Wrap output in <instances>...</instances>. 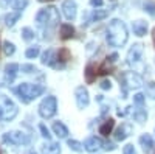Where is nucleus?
Returning <instances> with one entry per match:
<instances>
[{
    "mask_svg": "<svg viewBox=\"0 0 155 154\" xmlns=\"http://www.w3.org/2000/svg\"><path fill=\"white\" fill-rule=\"evenodd\" d=\"M99 87L102 89V91H109V89L112 87V83H110L109 80H104V81H102V83L99 84Z\"/></svg>",
    "mask_w": 155,
    "mask_h": 154,
    "instance_id": "nucleus-38",
    "label": "nucleus"
},
{
    "mask_svg": "<svg viewBox=\"0 0 155 154\" xmlns=\"http://www.w3.org/2000/svg\"><path fill=\"white\" fill-rule=\"evenodd\" d=\"M132 132H134V128H132L130 123H121V126L115 132V139L120 140V142H123V140H126Z\"/></svg>",
    "mask_w": 155,
    "mask_h": 154,
    "instance_id": "nucleus-11",
    "label": "nucleus"
},
{
    "mask_svg": "<svg viewBox=\"0 0 155 154\" xmlns=\"http://www.w3.org/2000/svg\"><path fill=\"white\" fill-rule=\"evenodd\" d=\"M39 51H41V48H39L37 45H34V47H30L27 51H25V56H27L28 59H33V58H36V56L39 55Z\"/></svg>",
    "mask_w": 155,
    "mask_h": 154,
    "instance_id": "nucleus-27",
    "label": "nucleus"
},
{
    "mask_svg": "<svg viewBox=\"0 0 155 154\" xmlns=\"http://www.w3.org/2000/svg\"><path fill=\"white\" fill-rule=\"evenodd\" d=\"M113 126H115V120H113V118L106 120L104 123H102V125L99 126V134H102V135H106V137H107V135L112 132Z\"/></svg>",
    "mask_w": 155,
    "mask_h": 154,
    "instance_id": "nucleus-21",
    "label": "nucleus"
},
{
    "mask_svg": "<svg viewBox=\"0 0 155 154\" xmlns=\"http://www.w3.org/2000/svg\"><path fill=\"white\" fill-rule=\"evenodd\" d=\"M144 95L143 94H137V95H134V103H135V104L137 106H143L144 104Z\"/></svg>",
    "mask_w": 155,
    "mask_h": 154,
    "instance_id": "nucleus-34",
    "label": "nucleus"
},
{
    "mask_svg": "<svg viewBox=\"0 0 155 154\" xmlns=\"http://www.w3.org/2000/svg\"><path fill=\"white\" fill-rule=\"evenodd\" d=\"M16 2H17V0H3V3H5V5H8V3H11V5H14Z\"/></svg>",
    "mask_w": 155,
    "mask_h": 154,
    "instance_id": "nucleus-42",
    "label": "nucleus"
},
{
    "mask_svg": "<svg viewBox=\"0 0 155 154\" xmlns=\"http://www.w3.org/2000/svg\"><path fill=\"white\" fill-rule=\"evenodd\" d=\"M39 131H41V134H42V137H45V139H51V134H50V131H48V128L44 125V123H41L39 125Z\"/></svg>",
    "mask_w": 155,
    "mask_h": 154,
    "instance_id": "nucleus-33",
    "label": "nucleus"
},
{
    "mask_svg": "<svg viewBox=\"0 0 155 154\" xmlns=\"http://www.w3.org/2000/svg\"><path fill=\"white\" fill-rule=\"evenodd\" d=\"M129 39V33L126 23L120 19H113L110 20L109 27H107V34H106V41L112 47H123Z\"/></svg>",
    "mask_w": 155,
    "mask_h": 154,
    "instance_id": "nucleus-1",
    "label": "nucleus"
},
{
    "mask_svg": "<svg viewBox=\"0 0 155 154\" xmlns=\"http://www.w3.org/2000/svg\"><path fill=\"white\" fill-rule=\"evenodd\" d=\"M19 19H20V12H19V11L6 14V16H5V23H6V27H12V25H14Z\"/></svg>",
    "mask_w": 155,
    "mask_h": 154,
    "instance_id": "nucleus-23",
    "label": "nucleus"
},
{
    "mask_svg": "<svg viewBox=\"0 0 155 154\" xmlns=\"http://www.w3.org/2000/svg\"><path fill=\"white\" fill-rule=\"evenodd\" d=\"M104 0H90V5L92 6H102Z\"/></svg>",
    "mask_w": 155,
    "mask_h": 154,
    "instance_id": "nucleus-39",
    "label": "nucleus"
},
{
    "mask_svg": "<svg viewBox=\"0 0 155 154\" xmlns=\"http://www.w3.org/2000/svg\"><path fill=\"white\" fill-rule=\"evenodd\" d=\"M28 5V0H17V2L14 3V5H12V6H14V9H17L19 12L25 8V6H27Z\"/></svg>",
    "mask_w": 155,
    "mask_h": 154,
    "instance_id": "nucleus-35",
    "label": "nucleus"
},
{
    "mask_svg": "<svg viewBox=\"0 0 155 154\" xmlns=\"http://www.w3.org/2000/svg\"><path fill=\"white\" fill-rule=\"evenodd\" d=\"M107 16H109V11L107 9H95L92 14H90L88 22H99L102 19H106Z\"/></svg>",
    "mask_w": 155,
    "mask_h": 154,
    "instance_id": "nucleus-20",
    "label": "nucleus"
},
{
    "mask_svg": "<svg viewBox=\"0 0 155 154\" xmlns=\"http://www.w3.org/2000/svg\"><path fill=\"white\" fill-rule=\"evenodd\" d=\"M132 31L137 36H144L147 33V22H144V20H135L132 23Z\"/></svg>",
    "mask_w": 155,
    "mask_h": 154,
    "instance_id": "nucleus-15",
    "label": "nucleus"
},
{
    "mask_svg": "<svg viewBox=\"0 0 155 154\" xmlns=\"http://www.w3.org/2000/svg\"><path fill=\"white\" fill-rule=\"evenodd\" d=\"M62 11H64V16L68 20H73L76 17V2L74 0H64L62 2Z\"/></svg>",
    "mask_w": 155,
    "mask_h": 154,
    "instance_id": "nucleus-10",
    "label": "nucleus"
},
{
    "mask_svg": "<svg viewBox=\"0 0 155 154\" xmlns=\"http://www.w3.org/2000/svg\"><path fill=\"white\" fill-rule=\"evenodd\" d=\"M73 36H74V28L70 23H62L61 25V39L67 41V39H71Z\"/></svg>",
    "mask_w": 155,
    "mask_h": 154,
    "instance_id": "nucleus-16",
    "label": "nucleus"
},
{
    "mask_svg": "<svg viewBox=\"0 0 155 154\" xmlns=\"http://www.w3.org/2000/svg\"><path fill=\"white\" fill-rule=\"evenodd\" d=\"M74 98H76V106L79 108V109L87 108V106H88V103H90L88 92H87V89H85L84 86L76 87V91H74Z\"/></svg>",
    "mask_w": 155,
    "mask_h": 154,
    "instance_id": "nucleus-8",
    "label": "nucleus"
},
{
    "mask_svg": "<svg viewBox=\"0 0 155 154\" xmlns=\"http://www.w3.org/2000/svg\"><path fill=\"white\" fill-rule=\"evenodd\" d=\"M123 95L126 97L127 91L130 89H138L143 86V78L138 75V73H134V72H126L123 75Z\"/></svg>",
    "mask_w": 155,
    "mask_h": 154,
    "instance_id": "nucleus-6",
    "label": "nucleus"
},
{
    "mask_svg": "<svg viewBox=\"0 0 155 154\" xmlns=\"http://www.w3.org/2000/svg\"><path fill=\"white\" fill-rule=\"evenodd\" d=\"M143 8H144V11L147 12L149 16L155 17V3L152 2V0H146V2L143 3Z\"/></svg>",
    "mask_w": 155,
    "mask_h": 154,
    "instance_id": "nucleus-25",
    "label": "nucleus"
},
{
    "mask_svg": "<svg viewBox=\"0 0 155 154\" xmlns=\"http://www.w3.org/2000/svg\"><path fill=\"white\" fill-rule=\"evenodd\" d=\"M22 37L25 41H31L34 37V31L31 28H28V27H25V28H22Z\"/></svg>",
    "mask_w": 155,
    "mask_h": 154,
    "instance_id": "nucleus-30",
    "label": "nucleus"
},
{
    "mask_svg": "<svg viewBox=\"0 0 155 154\" xmlns=\"http://www.w3.org/2000/svg\"><path fill=\"white\" fill-rule=\"evenodd\" d=\"M104 148H106V149H107V151H109V149H110V151H112V149H115V145H113V143H110V142H107V143H106V146H104Z\"/></svg>",
    "mask_w": 155,
    "mask_h": 154,
    "instance_id": "nucleus-41",
    "label": "nucleus"
},
{
    "mask_svg": "<svg viewBox=\"0 0 155 154\" xmlns=\"http://www.w3.org/2000/svg\"><path fill=\"white\" fill-rule=\"evenodd\" d=\"M84 75H85V81H87V83H93V81H95L96 75H98V70L95 69V66H93L92 62H90V64H87V67H85V72H84Z\"/></svg>",
    "mask_w": 155,
    "mask_h": 154,
    "instance_id": "nucleus-18",
    "label": "nucleus"
},
{
    "mask_svg": "<svg viewBox=\"0 0 155 154\" xmlns=\"http://www.w3.org/2000/svg\"><path fill=\"white\" fill-rule=\"evenodd\" d=\"M134 118H135V121L144 123V121H146V118H147V114H146V111H144V109H138V111H135V112H134Z\"/></svg>",
    "mask_w": 155,
    "mask_h": 154,
    "instance_id": "nucleus-26",
    "label": "nucleus"
},
{
    "mask_svg": "<svg viewBox=\"0 0 155 154\" xmlns=\"http://www.w3.org/2000/svg\"><path fill=\"white\" fill-rule=\"evenodd\" d=\"M30 154H36V152H30Z\"/></svg>",
    "mask_w": 155,
    "mask_h": 154,
    "instance_id": "nucleus-45",
    "label": "nucleus"
},
{
    "mask_svg": "<svg viewBox=\"0 0 155 154\" xmlns=\"http://www.w3.org/2000/svg\"><path fill=\"white\" fill-rule=\"evenodd\" d=\"M84 148L88 152H96L98 149L102 148V140L98 139V137H88L84 142Z\"/></svg>",
    "mask_w": 155,
    "mask_h": 154,
    "instance_id": "nucleus-12",
    "label": "nucleus"
},
{
    "mask_svg": "<svg viewBox=\"0 0 155 154\" xmlns=\"http://www.w3.org/2000/svg\"><path fill=\"white\" fill-rule=\"evenodd\" d=\"M39 2H51V0H39Z\"/></svg>",
    "mask_w": 155,
    "mask_h": 154,
    "instance_id": "nucleus-44",
    "label": "nucleus"
},
{
    "mask_svg": "<svg viewBox=\"0 0 155 154\" xmlns=\"http://www.w3.org/2000/svg\"><path fill=\"white\" fill-rule=\"evenodd\" d=\"M53 131H54V134H56L59 139H65V137L68 135V129H67V126L64 125V123H61V121L53 123Z\"/></svg>",
    "mask_w": 155,
    "mask_h": 154,
    "instance_id": "nucleus-17",
    "label": "nucleus"
},
{
    "mask_svg": "<svg viewBox=\"0 0 155 154\" xmlns=\"http://www.w3.org/2000/svg\"><path fill=\"white\" fill-rule=\"evenodd\" d=\"M36 22L39 27L42 28H51L59 22V11L54 6H48V8H42L37 11L36 14Z\"/></svg>",
    "mask_w": 155,
    "mask_h": 154,
    "instance_id": "nucleus-3",
    "label": "nucleus"
},
{
    "mask_svg": "<svg viewBox=\"0 0 155 154\" xmlns=\"http://www.w3.org/2000/svg\"><path fill=\"white\" fill-rule=\"evenodd\" d=\"M17 112H19V109L12 103V100L3 94H0V120L11 121L17 115Z\"/></svg>",
    "mask_w": 155,
    "mask_h": 154,
    "instance_id": "nucleus-4",
    "label": "nucleus"
},
{
    "mask_svg": "<svg viewBox=\"0 0 155 154\" xmlns=\"http://www.w3.org/2000/svg\"><path fill=\"white\" fill-rule=\"evenodd\" d=\"M3 142H9L12 145H27L30 143V137L20 131H9L3 134Z\"/></svg>",
    "mask_w": 155,
    "mask_h": 154,
    "instance_id": "nucleus-7",
    "label": "nucleus"
},
{
    "mask_svg": "<svg viewBox=\"0 0 155 154\" xmlns=\"http://www.w3.org/2000/svg\"><path fill=\"white\" fill-rule=\"evenodd\" d=\"M123 152H124V154H137V151H135L134 145H126V146H124V149H123Z\"/></svg>",
    "mask_w": 155,
    "mask_h": 154,
    "instance_id": "nucleus-37",
    "label": "nucleus"
},
{
    "mask_svg": "<svg viewBox=\"0 0 155 154\" xmlns=\"http://www.w3.org/2000/svg\"><path fill=\"white\" fill-rule=\"evenodd\" d=\"M116 59H118V55H116V53H112V55L107 58V61H109V62H115Z\"/></svg>",
    "mask_w": 155,
    "mask_h": 154,
    "instance_id": "nucleus-40",
    "label": "nucleus"
},
{
    "mask_svg": "<svg viewBox=\"0 0 155 154\" xmlns=\"http://www.w3.org/2000/svg\"><path fill=\"white\" fill-rule=\"evenodd\" d=\"M68 146H70V149H73V151H76V152H81V151L84 149V145L79 143L78 140H68Z\"/></svg>",
    "mask_w": 155,
    "mask_h": 154,
    "instance_id": "nucleus-28",
    "label": "nucleus"
},
{
    "mask_svg": "<svg viewBox=\"0 0 155 154\" xmlns=\"http://www.w3.org/2000/svg\"><path fill=\"white\" fill-rule=\"evenodd\" d=\"M58 111V100L56 97H47L42 100V103L39 104V114L42 118H51L54 117V114Z\"/></svg>",
    "mask_w": 155,
    "mask_h": 154,
    "instance_id": "nucleus-5",
    "label": "nucleus"
},
{
    "mask_svg": "<svg viewBox=\"0 0 155 154\" xmlns=\"http://www.w3.org/2000/svg\"><path fill=\"white\" fill-rule=\"evenodd\" d=\"M70 50L68 48H61L59 51H58V61H61L62 64H65L68 59H70Z\"/></svg>",
    "mask_w": 155,
    "mask_h": 154,
    "instance_id": "nucleus-24",
    "label": "nucleus"
},
{
    "mask_svg": "<svg viewBox=\"0 0 155 154\" xmlns=\"http://www.w3.org/2000/svg\"><path fill=\"white\" fill-rule=\"evenodd\" d=\"M3 51H5V55H6V56H11V55L16 51V47H14V44H12V42H9V41H6V42L3 44Z\"/></svg>",
    "mask_w": 155,
    "mask_h": 154,
    "instance_id": "nucleus-29",
    "label": "nucleus"
},
{
    "mask_svg": "<svg viewBox=\"0 0 155 154\" xmlns=\"http://www.w3.org/2000/svg\"><path fill=\"white\" fill-rule=\"evenodd\" d=\"M141 53H143V45L141 44H135L130 50L127 51V56H126V62L129 66H134L137 61H140L141 58Z\"/></svg>",
    "mask_w": 155,
    "mask_h": 154,
    "instance_id": "nucleus-9",
    "label": "nucleus"
},
{
    "mask_svg": "<svg viewBox=\"0 0 155 154\" xmlns=\"http://www.w3.org/2000/svg\"><path fill=\"white\" fill-rule=\"evenodd\" d=\"M42 154H61V145L56 142H50L42 146Z\"/></svg>",
    "mask_w": 155,
    "mask_h": 154,
    "instance_id": "nucleus-19",
    "label": "nucleus"
},
{
    "mask_svg": "<svg viewBox=\"0 0 155 154\" xmlns=\"http://www.w3.org/2000/svg\"><path fill=\"white\" fill-rule=\"evenodd\" d=\"M140 143H141V146H143L144 151H150L153 148V140H152V137L149 134H143V135H141L140 137Z\"/></svg>",
    "mask_w": 155,
    "mask_h": 154,
    "instance_id": "nucleus-22",
    "label": "nucleus"
},
{
    "mask_svg": "<svg viewBox=\"0 0 155 154\" xmlns=\"http://www.w3.org/2000/svg\"><path fill=\"white\" fill-rule=\"evenodd\" d=\"M20 100L22 103H30L33 100H36L37 97H41L44 92H45V87L44 86H39V84H30V83H22L19 87H14L12 89Z\"/></svg>",
    "mask_w": 155,
    "mask_h": 154,
    "instance_id": "nucleus-2",
    "label": "nucleus"
},
{
    "mask_svg": "<svg viewBox=\"0 0 155 154\" xmlns=\"http://www.w3.org/2000/svg\"><path fill=\"white\" fill-rule=\"evenodd\" d=\"M146 94H147L150 98L155 100V83H153V81H152V83H147V86H146Z\"/></svg>",
    "mask_w": 155,
    "mask_h": 154,
    "instance_id": "nucleus-32",
    "label": "nucleus"
},
{
    "mask_svg": "<svg viewBox=\"0 0 155 154\" xmlns=\"http://www.w3.org/2000/svg\"><path fill=\"white\" fill-rule=\"evenodd\" d=\"M152 37H153V42H155V28H153V31H152Z\"/></svg>",
    "mask_w": 155,
    "mask_h": 154,
    "instance_id": "nucleus-43",
    "label": "nucleus"
},
{
    "mask_svg": "<svg viewBox=\"0 0 155 154\" xmlns=\"http://www.w3.org/2000/svg\"><path fill=\"white\" fill-rule=\"evenodd\" d=\"M107 73H112V67L109 66V61L101 64V67L98 69V75H107Z\"/></svg>",
    "mask_w": 155,
    "mask_h": 154,
    "instance_id": "nucleus-31",
    "label": "nucleus"
},
{
    "mask_svg": "<svg viewBox=\"0 0 155 154\" xmlns=\"http://www.w3.org/2000/svg\"><path fill=\"white\" fill-rule=\"evenodd\" d=\"M22 72L25 73H33V72H37V69L34 66H30V64H23L22 66Z\"/></svg>",
    "mask_w": 155,
    "mask_h": 154,
    "instance_id": "nucleus-36",
    "label": "nucleus"
},
{
    "mask_svg": "<svg viewBox=\"0 0 155 154\" xmlns=\"http://www.w3.org/2000/svg\"><path fill=\"white\" fill-rule=\"evenodd\" d=\"M42 64L44 66H51V67H54L56 66V61H58V55H56V51L54 50H51L48 48L45 53L42 55Z\"/></svg>",
    "mask_w": 155,
    "mask_h": 154,
    "instance_id": "nucleus-14",
    "label": "nucleus"
},
{
    "mask_svg": "<svg viewBox=\"0 0 155 154\" xmlns=\"http://www.w3.org/2000/svg\"><path fill=\"white\" fill-rule=\"evenodd\" d=\"M17 72H19L17 64H6L5 66V81L8 84H11L12 81H14V78L17 76Z\"/></svg>",
    "mask_w": 155,
    "mask_h": 154,
    "instance_id": "nucleus-13",
    "label": "nucleus"
}]
</instances>
